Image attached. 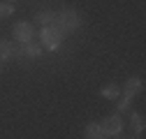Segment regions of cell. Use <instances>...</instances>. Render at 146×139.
<instances>
[{
    "instance_id": "6da1fadb",
    "label": "cell",
    "mask_w": 146,
    "mask_h": 139,
    "mask_svg": "<svg viewBox=\"0 0 146 139\" xmlns=\"http://www.w3.org/2000/svg\"><path fill=\"white\" fill-rule=\"evenodd\" d=\"M79 23H81V19H79V14H77L74 9H63V12L56 14V21H53L51 28H53V30H58V32L63 35V32H72V30H77Z\"/></svg>"
},
{
    "instance_id": "7a4b0ae2",
    "label": "cell",
    "mask_w": 146,
    "mask_h": 139,
    "mask_svg": "<svg viewBox=\"0 0 146 139\" xmlns=\"http://www.w3.org/2000/svg\"><path fill=\"white\" fill-rule=\"evenodd\" d=\"M98 125H100V130H102L104 137H116V134H121V130H123V120H121L118 114H114V116H107L102 123H98Z\"/></svg>"
},
{
    "instance_id": "3957f363",
    "label": "cell",
    "mask_w": 146,
    "mask_h": 139,
    "mask_svg": "<svg viewBox=\"0 0 146 139\" xmlns=\"http://www.w3.org/2000/svg\"><path fill=\"white\" fill-rule=\"evenodd\" d=\"M40 37H42V46H46V49H58L60 42H63V35L53 28H42Z\"/></svg>"
},
{
    "instance_id": "277c9868",
    "label": "cell",
    "mask_w": 146,
    "mask_h": 139,
    "mask_svg": "<svg viewBox=\"0 0 146 139\" xmlns=\"http://www.w3.org/2000/svg\"><path fill=\"white\" fill-rule=\"evenodd\" d=\"M14 40H16V42H21V44L30 42V40H33V26H30L28 21H19V23H14Z\"/></svg>"
},
{
    "instance_id": "5b68a950",
    "label": "cell",
    "mask_w": 146,
    "mask_h": 139,
    "mask_svg": "<svg viewBox=\"0 0 146 139\" xmlns=\"http://www.w3.org/2000/svg\"><path fill=\"white\" fill-rule=\"evenodd\" d=\"M35 19H37V23H42L44 28H51L53 21H56V14L49 12V9H44V12H37V16H35Z\"/></svg>"
},
{
    "instance_id": "8992f818",
    "label": "cell",
    "mask_w": 146,
    "mask_h": 139,
    "mask_svg": "<svg viewBox=\"0 0 146 139\" xmlns=\"http://www.w3.org/2000/svg\"><path fill=\"white\" fill-rule=\"evenodd\" d=\"M100 93H102V97H107V100H116V97L121 95V88H118L116 83H107V86L100 88Z\"/></svg>"
},
{
    "instance_id": "52a82bcc",
    "label": "cell",
    "mask_w": 146,
    "mask_h": 139,
    "mask_svg": "<svg viewBox=\"0 0 146 139\" xmlns=\"http://www.w3.org/2000/svg\"><path fill=\"white\" fill-rule=\"evenodd\" d=\"M86 139H104V134H102L98 123H88L86 125Z\"/></svg>"
},
{
    "instance_id": "ba28073f",
    "label": "cell",
    "mask_w": 146,
    "mask_h": 139,
    "mask_svg": "<svg viewBox=\"0 0 146 139\" xmlns=\"http://www.w3.org/2000/svg\"><path fill=\"white\" fill-rule=\"evenodd\" d=\"M139 88H141V81H139V79H127L125 86H123V93H125V95H135Z\"/></svg>"
},
{
    "instance_id": "9c48e42d",
    "label": "cell",
    "mask_w": 146,
    "mask_h": 139,
    "mask_svg": "<svg viewBox=\"0 0 146 139\" xmlns=\"http://www.w3.org/2000/svg\"><path fill=\"white\" fill-rule=\"evenodd\" d=\"M23 49H26V56H30V58H35V56H40L42 54V44H37V42H26L23 44Z\"/></svg>"
},
{
    "instance_id": "30bf717a",
    "label": "cell",
    "mask_w": 146,
    "mask_h": 139,
    "mask_svg": "<svg viewBox=\"0 0 146 139\" xmlns=\"http://www.w3.org/2000/svg\"><path fill=\"white\" fill-rule=\"evenodd\" d=\"M7 58H12V42L0 40V60H7Z\"/></svg>"
},
{
    "instance_id": "8fae6325",
    "label": "cell",
    "mask_w": 146,
    "mask_h": 139,
    "mask_svg": "<svg viewBox=\"0 0 146 139\" xmlns=\"http://www.w3.org/2000/svg\"><path fill=\"white\" fill-rule=\"evenodd\" d=\"M130 123H132L135 132H141V130H144V116H141V114H132V116H130Z\"/></svg>"
},
{
    "instance_id": "7c38bea8",
    "label": "cell",
    "mask_w": 146,
    "mask_h": 139,
    "mask_svg": "<svg viewBox=\"0 0 146 139\" xmlns=\"http://www.w3.org/2000/svg\"><path fill=\"white\" fill-rule=\"evenodd\" d=\"M9 14H14V7L9 3H3V5H0V19H7Z\"/></svg>"
},
{
    "instance_id": "4fadbf2b",
    "label": "cell",
    "mask_w": 146,
    "mask_h": 139,
    "mask_svg": "<svg viewBox=\"0 0 146 139\" xmlns=\"http://www.w3.org/2000/svg\"><path fill=\"white\" fill-rule=\"evenodd\" d=\"M130 100H132V95H125V93H123V97H121V102H118V109L125 111V109H127V104H130Z\"/></svg>"
},
{
    "instance_id": "5bb4252c",
    "label": "cell",
    "mask_w": 146,
    "mask_h": 139,
    "mask_svg": "<svg viewBox=\"0 0 146 139\" xmlns=\"http://www.w3.org/2000/svg\"><path fill=\"white\" fill-rule=\"evenodd\" d=\"M116 139H121V137H118V134H116Z\"/></svg>"
}]
</instances>
